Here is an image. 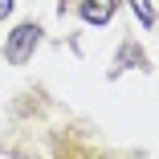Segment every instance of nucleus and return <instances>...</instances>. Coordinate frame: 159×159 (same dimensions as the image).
I'll return each mask as SVG.
<instances>
[{"instance_id":"nucleus-4","label":"nucleus","mask_w":159,"mask_h":159,"mask_svg":"<svg viewBox=\"0 0 159 159\" xmlns=\"http://www.w3.org/2000/svg\"><path fill=\"white\" fill-rule=\"evenodd\" d=\"M12 12V0H0V16H8Z\"/></svg>"},{"instance_id":"nucleus-3","label":"nucleus","mask_w":159,"mask_h":159,"mask_svg":"<svg viewBox=\"0 0 159 159\" xmlns=\"http://www.w3.org/2000/svg\"><path fill=\"white\" fill-rule=\"evenodd\" d=\"M131 4H135V12H139V20H143V25H151V20H155V12H151V0H131Z\"/></svg>"},{"instance_id":"nucleus-2","label":"nucleus","mask_w":159,"mask_h":159,"mask_svg":"<svg viewBox=\"0 0 159 159\" xmlns=\"http://www.w3.org/2000/svg\"><path fill=\"white\" fill-rule=\"evenodd\" d=\"M110 12H114V0H82V16L90 25H106Z\"/></svg>"},{"instance_id":"nucleus-1","label":"nucleus","mask_w":159,"mask_h":159,"mask_svg":"<svg viewBox=\"0 0 159 159\" xmlns=\"http://www.w3.org/2000/svg\"><path fill=\"white\" fill-rule=\"evenodd\" d=\"M37 41H41V29H37V25H16L12 33H8V45H4V57L12 61V66H25V61L33 57Z\"/></svg>"}]
</instances>
